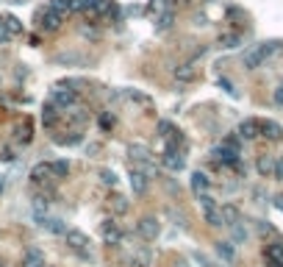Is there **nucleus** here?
Returning <instances> with one entry per match:
<instances>
[{
    "label": "nucleus",
    "instance_id": "423d86ee",
    "mask_svg": "<svg viewBox=\"0 0 283 267\" xmlns=\"http://www.w3.org/2000/svg\"><path fill=\"white\" fill-rule=\"evenodd\" d=\"M136 234H139L145 242H156L158 234H161V225H158L156 217L147 215V217H142V220L136 223Z\"/></svg>",
    "mask_w": 283,
    "mask_h": 267
},
{
    "label": "nucleus",
    "instance_id": "412c9836",
    "mask_svg": "<svg viewBox=\"0 0 283 267\" xmlns=\"http://www.w3.org/2000/svg\"><path fill=\"white\" fill-rule=\"evenodd\" d=\"M128 153H131L133 162H150V159H153V153H150V147H147V145H131V147H128Z\"/></svg>",
    "mask_w": 283,
    "mask_h": 267
},
{
    "label": "nucleus",
    "instance_id": "bb28decb",
    "mask_svg": "<svg viewBox=\"0 0 283 267\" xmlns=\"http://www.w3.org/2000/svg\"><path fill=\"white\" fill-rule=\"evenodd\" d=\"M264 259H278V262H283V242H269L267 248H264Z\"/></svg>",
    "mask_w": 283,
    "mask_h": 267
},
{
    "label": "nucleus",
    "instance_id": "a19ab883",
    "mask_svg": "<svg viewBox=\"0 0 283 267\" xmlns=\"http://www.w3.org/2000/svg\"><path fill=\"white\" fill-rule=\"evenodd\" d=\"M275 178H283V159H275Z\"/></svg>",
    "mask_w": 283,
    "mask_h": 267
},
{
    "label": "nucleus",
    "instance_id": "a211bd4d",
    "mask_svg": "<svg viewBox=\"0 0 283 267\" xmlns=\"http://www.w3.org/2000/svg\"><path fill=\"white\" fill-rule=\"evenodd\" d=\"M109 209L114 212V215H125V212L131 209V203H128V198H125V195L114 192V195L109 198Z\"/></svg>",
    "mask_w": 283,
    "mask_h": 267
},
{
    "label": "nucleus",
    "instance_id": "c03bdc74",
    "mask_svg": "<svg viewBox=\"0 0 283 267\" xmlns=\"http://www.w3.org/2000/svg\"><path fill=\"white\" fill-rule=\"evenodd\" d=\"M275 206H278V209L283 212V195H278V198H275Z\"/></svg>",
    "mask_w": 283,
    "mask_h": 267
},
{
    "label": "nucleus",
    "instance_id": "6e6552de",
    "mask_svg": "<svg viewBox=\"0 0 283 267\" xmlns=\"http://www.w3.org/2000/svg\"><path fill=\"white\" fill-rule=\"evenodd\" d=\"M161 164L167 170H172V173L184 170V156H181V151H178V142H169L167 145V151H164V156H161Z\"/></svg>",
    "mask_w": 283,
    "mask_h": 267
},
{
    "label": "nucleus",
    "instance_id": "20e7f679",
    "mask_svg": "<svg viewBox=\"0 0 283 267\" xmlns=\"http://www.w3.org/2000/svg\"><path fill=\"white\" fill-rule=\"evenodd\" d=\"M50 100L58 106V109H73V106H78V95H75V89H69L67 84H58L56 89L50 92Z\"/></svg>",
    "mask_w": 283,
    "mask_h": 267
},
{
    "label": "nucleus",
    "instance_id": "79ce46f5",
    "mask_svg": "<svg viewBox=\"0 0 283 267\" xmlns=\"http://www.w3.org/2000/svg\"><path fill=\"white\" fill-rule=\"evenodd\" d=\"M267 267H283V262H278V259H267Z\"/></svg>",
    "mask_w": 283,
    "mask_h": 267
},
{
    "label": "nucleus",
    "instance_id": "e433bc0d",
    "mask_svg": "<svg viewBox=\"0 0 283 267\" xmlns=\"http://www.w3.org/2000/svg\"><path fill=\"white\" fill-rule=\"evenodd\" d=\"M197 200H200V206H203V209H211V206H217V200L211 198L208 192H200V195H197Z\"/></svg>",
    "mask_w": 283,
    "mask_h": 267
},
{
    "label": "nucleus",
    "instance_id": "7ed1b4c3",
    "mask_svg": "<svg viewBox=\"0 0 283 267\" xmlns=\"http://www.w3.org/2000/svg\"><path fill=\"white\" fill-rule=\"evenodd\" d=\"M61 22H64V17L58 14V11H53L50 6H45V9L37 11V28L45 31V34H56L58 28H61Z\"/></svg>",
    "mask_w": 283,
    "mask_h": 267
},
{
    "label": "nucleus",
    "instance_id": "4468645a",
    "mask_svg": "<svg viewBox=\"0 0 283 267\" xmlns=\"http://www.w3.org/2000/svg\"><path fill=\"white\" fill-rule=\"evenodd\" d=\"M33 139V126H31V120H22V123H17L14 126V142H20V145H28V142Z\"/></svg>",
    "mask_w": 283,
    "mask_h": 267
},
{
    "label": "nucleus",
    "instance_id": "473e14b6",
    "mask_svg": "<svg viewBox=\"0 0 283 267\" xmlns=\"http://www.w3.org/2000/svg\"><path fill=\"white\" fill-rule=\"evenodd\" d=\"M53 164V175L56 178H67L69 175V164L67 162H50Z\"/></svg>",
    "mask_w": 283,
    "mask_h": 267
},
{
    "label": "nucleus",
    "instance_id": "a18cd8bd",
    "mask_svg": "<svg viewBox=\"0 0 283 267\" xmlns=\"http://www.w3.org/2000/svg\"><path fill=\"white\" fill-rule=\"evenodd\" d=\"M3 187H6V184H3V178H0V192H3Z\"/></svg>",
    "mask_w": 283,
    "mask_h": 267
},
{
    "label": "nucleus",
    "instance_id": "ea45409f",
    "mask_svg": "<svg viewBox=\"0 0 283 267\" xmlns=\"http://www.w3.org/2000/svg\"><path fill=\"white\" fill-rule=\"evenodd\" d=\"M220 86L225 89L228 95H236V89H233V84H231V81H228V78H220Z\"/></svg>",
    "mask_w": 283,
    "mask_h": 267
},
{
    "label": "nucleus",
    "instance_id": "cd10ccee",
    "mask_svg": "<svg viewBox=\"0 0 283 267\" xmlns=\"http://www.w3.org/2000/svg\"><path fill=\"white\" fill-rule=\"evenodd\" d=\"M233 223H239V209L236 206H222V225H233Z\"/></svg>",
    "mask_w": 283,
    "mask_h": 267
},
{
    "label": "nucleus",
    "instance_id": "9b49d317",
    "mask_svg": "<svg viewBox=\"0 0 283 267\" xmlns=\"http://www.w3.org/2000/svg\"><path fill=\"white\" fill-rule=\"evenodd\" d=\"M131 189H133V195H145L147 189H150V175L142 173L136 167H131Z\"/></svg>",
    "mask_w": 283,
    "mask_h": 267
},
{
    "label": "nucleus",
    "instance_id": "393cba45",
    "mask_svg": "<svg viewBox=\"0 0 283 267\" xmlns=\"http://www.w3.org/2000/svg\"><path fill=\"white\" fill-rule=\"evenodd\" d=\"M56 142L58 145H81V142H84V134H81V128H73L69 134L56 136Z\"/></svg>",
    "mask_w": 283,
    "mask_h": 267
},
{
    "label": "nucleus",
    "instance_id": "c85d7f7f",
    "mask_svg": "<svg viewBox=\"0 0 283 267\" xmlns=\"http://www.w3.org/2000/svg\"><path fill=\"white\" fill-rule=\"evenodd\" d=\"M217 253H220V259H225V262H233L236 259V251L231 242H217Z\"/></svg>",
    "mask_w": 283,
    "mask_h": 267
},
{
    "label": "nucleus",
    "instance_id": "1a4fd4ad",
    "mask_svg": "<svg viewBox=\"0 0 283 267\" xmlns=\"http://www.w3.org/2000/svg\"><path fill=\"white\" fill-rule=\"evenodd\" d=\"M197 78H200L197 62H186V64H181V67H175V81H178V84H192V81H197Z\"/></svg>",
    "mask_w": 283,
    "mask_h": 267
},
{
    "label": "nucleus",
    "instance_id": "2eb2a0df",
    "mask_svg": "<svg viewBox=\"0 0 283 267\" xmlns=\"http://www.w3.org/2000/svg\"><path fill=\"white\" fill-rule=\"evenodd\" d=\"M261 136H267L269 142H280L283 139V128L275 120H261Z\"/></svg>",
    "mask_w": 283,
    "mask_h": 267
},
{
    "label": "nucleus",
    "instance_id": "0eeeda50",
    "mask_svg": "<svg viewBox=\"0 0 283 267\" xmlns=\"http://www.w3.org/2000/svg\"><path fill=\"white\" fill-rule=\"evenodd\" d=\"M61 114H64V109H58L53 100H47V103L42 106V126L47 128V131H56L58 123H61Z\"/></svg>",
    "mask_w": 283,
    "mask_h": 267
},
{
    "label": "nucleus",
    "instance_id": "7c9ffc66",
    "mask_svg": "<svg viewBox=\"0 0 283 267\" xmlns=\"http://www.w3.org/2000/svg\"><path fill=\"white\" fill-rule=\"evenodd\" d=\"M3 22L9 25V31L14 34V37H20V34H22V20H17L14 14H6V17H3Z\"/></svg>",
    "mask_w": 283,
    "mask_h": 267
},
{
    "label": "nucleus",
    "instance_id": "6ab92c4d",
    "mask_svg": "<svg viewBox=\"0 0 283 267\" xmlns=\"http://www.w3.org/2000/svg\"><path fill=\"white\" fill-rule=\"evenodd\" d=\"M39 225L47 228L50 234H64V231H67V225L58 220V217H39Z\"/></svg>",
    "mask_w": 283,
    "mask_h": 267
},
{
    "label": "nucleus",
    "instance_id": "58836bf2",
    "mask_svg": "<svg viewBox=\"0 0 283 267\" xmlns=\"http://www.w3.org/2000/svg\"><path fill=\"white\" fill-rule=\"evenodd\" d=\"M100 181L109 184V187H114V184H117V175L111 173V170H100Z\"/></svg>",
    "mask_w": 283,
    "mask_h": 267
},
{
    "label": "nucleus",
    "instance_id": "37998d69",
    "mask_svg": "<svg viewBox=\"0 0 283 267\" xmlns=\"http://www.w3.org/2000/svg\"><path fill=\"white\" fill-rule=\"evenodd\" d=\"M275 100H278V103H283V86L278 89V92H275Z\"/></svg>",
    "mask_w": 283,
    "mask_h": 267
},
{
    "label": "nucleus",
    "instance_id": "c756f323",
    "mask_svg": "<svg viewBox=\"0 0 283 267\" xmlns=\"http://www.w3.org/2000/svg\"><path fill=\"white\" fill-rule=\"evenodd\" d=\"M100 128H103V131H114V126H117V117L111 114V111H100Z\"/></svg>",
    "mask_w": 283,
    "mask_h": 267
},
{
    "label": "nucleus",
    "instance_id": "c9c22d12",
    "mask_svg": "<svg viewBox=\"0 0 283 267\" xmlns=\"http://www.w3.org/2000/svg\"><path fill=\"white\" fill-rule=\"evenodd\" d=\"M11 39H14V34L9 31V25L3 22V17H0V45H9Z\"/></svg>",
    "mask_w": 283,
    "mask_h": 267
},
{
    "label": "nucleus",
    "instance_id": "f03ea898",
    "mask_svg": "<svg viewBox=\"0 0 283 267\" xmlns=\"http://www.w3.org/2000/svg\"><path fill=\"white\" fill-rule=\"evenodd\" d=\"M64 240H67V248L75 253V256H81V259L92 256V242H89V236H86L84 231L69 228V231H64Z\"/></svg>",
    "mask_w": 283,
    "mask_h": 267
},
{
    "label": "nucleus",
    "instance_id": "4c0bfd02",
    "mask_svg": "<svg viewBox=\"0 0 283 267\" xmlns=\"http://www.w3.org/2000/svg\"><path fill=\"white\" fill-rule=\"evenodd\" d=\"M231 228H233V240H236V242H244V240H247V228H241L239 223H233Z\"/></svg>",
    "mask_w": 283,
    "mask_h": 267
},
{
    "label": "nucleus",
    "instance_id": "aec40b11",
    "mask_svg": "<svg viewBox=\"0 0 283 267\" xmlns=\"http://www.w3.org/2000/svg\"><path fill=\"white\" fill-rule=\"evenodd\" d=\"M158 134H161L164 139H169V142H181V131H175V126L169 120H161V123H158Z\"/></svg>",
    "mask_w": 283,
    "mask_h": 267
},
{
    "label": "nucleus",
    "instance_id": "f257e3e1",
    "mask_svg": "<svg viewBox=\"0 0 283 267\" xmlns=\"http://www.w3.org/2000/svg\"><path fill=\"white\" fill-rule=\"evenodd\" d=\"M275 50H278V42H261V45L250 47V50L244 53V58H241V62H244V67H247V70H258L269 56H272Z\"/></svg>",
    "mask_w": 283,
    "mask_h": 267
},
{
    "label": "nucleus",
    "instance_id": "f8f14e48",
    "mask_svg": "<svg viewBox=\"0 0 283 267\" xmlns=\"http://www.w3.org/2000/svg\"><path fill=\"white\" fill-rule=\"evenodd\" d=\"M239 136L241 139H256V136H261V120H253V117L241 120L239 123Z\"/></svg>",
    "mask_w": 283,
    "mask_h": 267
},
{
    "label": "nucleus",
    "instance_id": "39448f33",
    "mask_svg": "<svg viewBox=\"0 0 283 267\" xmlns=\"http://www.w3.org/2000/svg\"><path fill=\"white\" fill-rule=\"evenodd\" d=\"M211 156H214L220 164H225V167H236V170H241L239 151H236V147H231V145H225V142H222L220 147H214V151H211Z\"/></svg>",
    "mask_w": 283,
    "mask_h": 267
},
{
    "label": "nucleus",
    "instance_id": "f704fd0d",
    "mask_svg": "<svg viewBox=\"0 0 283 267\" xmlns=\"http://www.w3.org/2000/svg\"><path fill=\"white\" fill-rule=\"evenodd\" d=\"M133 267H150V251H139L133 256Z\"/></svg>",
    "mask_w": 283,
    "mask_h": 267
},
{
    "label": "nucleus",
    "instance_id": "dca6fc26",
    "mask_svg": "<svg viewBox=\"0 0 283 267\" xmlns=\"http://www.w3.org/2000/svg\"><path fill=\"white\" fill-rule=\"evenodd\" d=\"M47 6H50L53 11H58V14H61L64 20H67V17L73 14L75 9H78V0H50Z\"/></svg>",
    "mask_w": 283,
    "mask_h": 267
},
{
    "label": "nucleus",
    "instance_id": "f3484780",
    "mask_svg": "<svg viewBox=\"0 0 283 267\" xmlns=\"http://www.w3.org/2000/svg\"><path fill=\"white\" fill-rule=\"evenodd\" d=\"M22 267H45V253L39 248H28L22 256Z\"/></svg>",
    "mask_w": 283,
    "mask_h": 267
},
{
    "label": "nucleus",
    "instance_id": "b1692460",
    "mask_svg": "<svg viewBox=\"0 0 283 267\" xmlns=\"http://www.w3.org/2000/svg\"><path fill=\"white\" fill-rule=\"evenodd\" d=\"M203 217L208 225H214V228H220L222 225V209L220 206H211V209H203Z\"/></svg>",
    "mask_w": 283,
    "mask_h": 267
},
{
    "label": "nucleus",
    "instance_id": "4be33fe9",
    "mask_svg": "<svg viewBox=\"0 0 283 267\" xmlns=\"http://www.w3.org/2000/svg\"><path fill=\"white\" fill-rule=\"evenodd\" d=\"M208 187H211V181H208V175H205V173H192V189H194V195L208 192Z\"/></svg>",
    "mask_w": 283,
    "mask_h": 267
},
{
    "label": "nucleus",
    "instance_id": "ddd939ff",
    "mask_svg": "<svg viewBox=\"0 0 283 267\" xmlns=\"http://www.w3.org/2000/svg\"><path fill=\"white\" fill-rule=\"evenodd\" d=\"M103 242L105 245H120L122 242V231L114 220H105L103 223Z\"/></svg>",
    "mask_w": 283,
    "mask_h": 267
},
{
    "label": "nucleus",
    "instance_id": "2f4dec72",
    "mask_svg": "<svg viewBox=\"0 0 283 267\" xmlns=\"http://www.w3.org/2000/svg\"><path fill=\"white\" fill-rule=\"evenodd\" d=\"M125 98H131V100H136V103H142L145 109H153V100L147 98V95H142V92H136V89H128L125 92Z\"/></svg>",
    "mask_w": 283,
    "mask_h": 267
},
{
    "label": "nucleus",
    "instance_id": "72a5a7b5",
    "mask_svg": "<svg viewBox=\"0 0 283 267\" xmlns=\"http://www.w3.org/2000/svg\"><path fill=\"white\" fill-rule=\"evenodd\" d=\"M239 42H241L239 34H225V37H220V45L222 47H239Z\"/></svg>",
    "mask_w": 283,
    "mask_h": 267
},
{
    "label": "nucleus",
    "instance_id": "a878e982",
    "mask_svg": "<svg viewBox=\"0 0 283 267\" xmlns=\"http://www.w3.org/2000/svg\"><path fill=\"white\" fill-rule=\"evenodd\" d=\"M256 167H258V173H261L264 178H269V175L275 173V156H261Z\"/></svg>",
    "mask_w": 283,
    "mask_h": 267
},
{
    "label": "nucleus",
    "instance_id": "9d476101",
    "mask_svg": "<svg viewBox=\"0 0 283 267\" xmlns=\"http://www.w3.org/2000/svg\"><path fill=\"white\" fill-rule=\"evenodd\" d=\"M31 181H33V184H50V181H56V175H53V164H50V162H39V164H33V170H31Z\"/></svg>",
    "mask_w": 283,
    "mask_h": 267
},
{
    "label": "nucleus",
    "instance_id": "5701e85b",
    "mask_svg": "<svg viewBox=\"0 0 283 267\" xmlns=\"http://www.w3.org/2000/svg\"><path fill=\"white\" fill-rule=\"evenodd\" d=\"M172 22H175V14H172V11H161V14L156 17V31L158 34L169 31V28H172Z\"/></svg>",
    "mask_w": 283,
    "mask_h": 267
}]
</instances>
